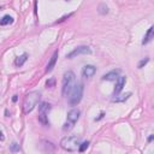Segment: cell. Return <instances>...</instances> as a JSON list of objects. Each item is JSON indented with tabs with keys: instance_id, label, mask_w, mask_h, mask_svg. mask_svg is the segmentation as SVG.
Wrapping results in <instances>:
<instances>
[{
	"instance_id": "6da1fadb",
	"label": "cell",
	"mask_w": 154,
	"mask_h": 154,
	"mask_svg": "<svg viewBox=\"0 0 154 154\" xmlns=\"http://www.w3.org/2000/svg\"><path fill=\"white\" fill-rule=\"evenodd\" d=\"M40 99H41V93H40V91L32 90V91L28 93V94L25 95V97H24V101H23V106H22L23 112H24L25 114L30 113V112L37 106Z\"/></svg>"
},
{
	"instance_id": "7a4b0ae2",
	"label": "cell",
	"mask_w": 154,
	"mask_h": 154,
	"mask_svg": "<svg viewBox=\"0 0 154 154\" xmlns=\"http://www.w3.org/2000/svg\"><path fill=\"white\" fill-rule=\"evenodd\" d=\"M75 81H76V76H75L73 71L69 70V71H66L64 73V76H63V85H61L63 96H67L70 94V91L75 87Z\"/></svg>"
},
{
	"instance_id": "3957f363",
	"label": "cell",
	"mask_w": 154,
	"mask_h": 154,
	"mask_svg": "<svg viewBox=\"0 0 154 154\" xmlns=\"http://www.w3.org/2000/svg\"><path fill=\"white\" fill-rule=\"evenodd\" d=\"M81 144V138L77 136H66L60 141V147L67 152H75Z\"/></svg>"
},
{
	"instance_id": "277c9868",
	"label": "cell",
	"mask_w": 154,
	"mask_h": 154,
	"mask_svg": "<svg viewBox=\"0 0 154 154\" xmlns=\"http://www.w3.org/2000/svg\"><path fill=\"white\" fill-rule=\"evenodd\" d=\"M83 91H84V85L83 83H78L75 84V87L72 88V90L70 91V96H69V103L71 106H77L83 96Z\"/></svg>"
},
{
	"instance_id": "5b68a950",
	"label": "cell",
	"mask_w": 154,
	"mask_h": 154,
	"mask_svg": "<svg viewBox=\"0 0 154 154\" xmlns=\"http://www.w3.org/2000/svg\"><path fill=\"white\" fill-rule=\"evenodd\" d=\"M91 53V49L88 47V46H78L77 48H75L72 52H70L66 58L69 59H72V58H76L77 55H81V54H90Z\"/></svg>"
},
{
	"instance_id": "8992f818",
	"label": "cell",
	"mask_w": 154,
	"mask_h": 154,
	"mask_svg": "<svg viewBox=\"0 0 154 154\" xmlns=\"http://www.w3.org/2000/svg\"><path fill=\"white\" fill-rule=\"evenodd\" d=\"M95 73H96V67H95L94 65H85V66L82 69V75H83V77H85V78H90V77H93Z\"/></svg>"
},
{
	"instance_id": "52a82bcc",
	"label": "cell",
	"mask_w": 154,
	"mask_h": 154,
	"mask_svg": "<svg viewBox=\"0 0 154 154\" xmlns=\"http://www.w3.org/2000/svg\"><path fill=\"white\" fill-rule=\"evenodd\" d=\"M125 82H126V77L124 76H118V78L116 79V87H114V94H119L122 91V89L124 88L125 85Z\"/></svg>"
},
{
	"instance_id": "ba28073f",
	"label": "cell",
	"mask_w": 154,
	"mask_h": 154,
	"mask_svg": "<svg viewBox=\"0 0 154 154\" xmlns=\"http://www.w3.org/2000/svg\"><path fill=\"white\" fill-rule=\"evenodd\" d=\"M79 114H81V111H79L78 108H73V109L69 111V113H67V120L71 122L72 124H75V123L78 120Z\"/></svg>"
},
{
	"instance_id": "9c48e42d",
	"label": "cell",
	"mask_w": 154,
	"mask_h": 154,
	"mask_svg": "<svg viewBox=\"0 0 154 154\" xmlns=\"http://www.w3.org/2000/svg\"><path fill=\"white\" fill-rule=\"evenodd\" d=\"M119 73H120V70H112V71L105 73V75L102 76V79H103V81H116V79L118 78Z\"/></svg>"
},
{
	"instance_id": "30bf717a",
	"label": "cell",
	"mask_w": 154,
	"mask_h": 154,
	"mask_svg": "<svg viewBox=\"0 0 154 154\" xmlns=\"http://www.w3.org/2000/svg\"><path fill=\"white\" fill-rule=\"evenodd\" d=\"M57 59H58V51H55L51 58V60L48 61L47 66H46V72H51L53 70V67L55 66V63H57Z\"/></svg>"
},
{
	"instance_id": "8fae6325",
	"label": "cell",
	"mask_w": 154,
	"mask_h": 154,
	"mask_svg": "<svg viewBox=\"0 0 154 154\" xmlns=\"http://www.w3.org/2000/svg\"><path fill=\"white\" fill-rule=\"evenodd\" d=\"M153 36H154V28L153 26H149V29L144 34V37L142 40V45H147L148 42H150L152 38H153Z\"/></svg>"
},
{
	"instance_id": "7c38bea8",
	"label": "cell",
	"mask_w": 154,
	"mask_h": 154,
	"mask_svg": "<svg viewBox=\"0 0 154 154\" xmlns=\"http://www.w3.org/2000/svg\"><path fill=\"white\" fill-rule=\"evenodd\" d=\"M52 106L48 102H41L38 106V114H48V112L51 111Z\"/></svg>"
},
{
	"instance_id": "4fadbf2b",
	"label": "cell",
	"mask_w": 154,
	"mask_h": 154,
	"mask_svg": "<svg viewBox=\"0 0 154 154\" xmlns=\"http://www.w3.org/2000/svg\"><path fill=\"white\" fill-rule=\"evenodd\" d=\"M28 60V54L26 53H23L22 55H19V57H17L16 58V60H14V65L16 66H23L24 65V63Z\"/></svg>"
},
{
	"instance_id": "5bb4252c",
	"label": "cell",
	"mask_w": 154,
	"mask_h": 154,
	"mask_svg": "<svg viewBox=\"0 0 154 154\" xmlns=\"http://www.w3.org/2000/svg\"><path fill=\"white\" fill-rule=\"evenodd\" d=\"M13 22V18L10 16V14H5L1 19H0V25H7V24H11Z\"/></svg>"
},
{
	"instance_id": "9a60e30c",
	"label": "cell",
	"mask_w": 154,
	"mask_h": 154,
	"mask_svg": "<svg viewBox=\"0 0 154 154\" xmlns=\"http://www.w3.org/2000/svg\"><path fill=\"white\" fill-rule=\"evenodd\" d=\"M131 95V93H126L125 95H120V96H116V97H113V102H124L125 100H128L129 99V96Z\"/></svg>"
},
{
	"instance_id": "2e32d148",
	"label": "cell",
	"mask_w": 154,
	"mask_h": 154,
	"mask_svg": "<svg viewBox=\"0 0 154 154\" xmlns=\"http://www.w3.org/2000/svg\"><path fill=\"white\" fill-rule=\"evenodd\" d=\"M47 116H48V114H38V120H40L41 124H43V125H48V124H49Z\"/></svg>"
},
{
	"instance_id": "e0dca14e",
	"label": "cell",
	"mask_w": 154,
	"mask_h": 154,
	"mask_svg": "<svg viewBox=\"0 0 154 154\" xmlns=\"http://www.w3.org/2000/svg\"><path fill=\"white\" fill-rule=\"evenodd\" d=\"M88 147H89V142H88V141H85V142H83V143H81V144H79V147H78V152H84Z\"/></svg>"
},
{
	"instance_id": "ac0fdd59",
	"label": "cell",
	"mask_w": 154,
	"mask_h": 154,
	"mask_svg": "<svg viewBox=\"0 0 154 154\" xmlns=\"http://www.w3.org/2000/svg\"><path fill=\"white\" fill-rule=\"evenodd\" d=\"M54 84H55V79H54V78H49V79H47V82H46L47 88H52V87H54Z\"/></svg>"
},
{
	"instance_id": "d6986e66",
	"label": "cell",
	"mask_w": 154,
	"mask_h": 154,
	"mask_svg": "<svg viewBox=\"0 0 154 154\" xmlns=\"http://www.w3.org/2000/svg\"><path fill=\"white\" fill-rule=\"evenodd\" d=\"M72 128H73V124H72L71 122H69V120H67V122L64 124V126H63V129H64L65 131H66V130H70V129H72Z\"/></svg>"
},
{
	"instance_id": "ffe728a7",
	"label": "cell",
	"mask_w": 154,
	"mask_h": 154,
	"mask_svg": "<svg viewBox=\"0 0 154 154\" xmlns=\"http://www.w3.org/2000/svg\"><path fill=\"white\" fill-rule=\"evenodd\" d=\"M99 12H100V13H102V14H103V13H107V12H108V7H107V6H105V5H101V6H100V11H99Z\"/></svg>"
},
{
	"instance_id": "44dd1931",
	"label": "cell",
	"mask_w": 154,
	"mask_h": 154,
	"mask_svg": "<svg viewBox=\"0 0 154 154\" xmlns=\"http://www.w3.org/2000/svg\"><path fill=\"white\" fill-rule=\"evenodd\" d=\"M148 61H149V58H146V59L141 60V61H140V64H138V69H141V67H142L143 65H146V64H147Z\"/></svg>"
},
{
	"instance_id": "7402d4cb",
	"label": "cell",
	"mask_w": 154,
	"mask_h": 154,
	"mask_svg": "<svg viewBox=\"0 0 154 154\" xmlns=\"http://www.w3.org/2000/svg\"><path fill=\"white\" fill-rule=\"evenodd\" d=\"M20 148H19V144L18 143H13L12 144V147H11V150L12 152H17V150H19Z\"/></svg>"
},
{
	"instance_id": "603a6c76",
	"label": "cell",
	"mask_w": 154,
	"mask_h": 154,
	"mask_svg": "<svg viewBox=\"0 0 154 154\" xmlns=\"http://www.w3.org/2000/svg\"><path fill=\"white\" fill-rule=\"evenodd\" d=\"M4 140H5V136H4L2 131H0V141H4Z\"/></svg>"
},
{
	"instance_id": "cb8c5ba5",
	"label": "cell",
	"mask_w": 154,
	"mask_h": 154,
	"mask_svg": "<svg viewBox=\"0 0 154 154\" xmlns=\"http://www.w3.org/2000/svg\"><path fill=\"white\" fill-rule=\"evenodd\" d=\"M17 99H18V97H17V95H13V97H12V101H13V102H16V101H17Z\"/></svg>"
},
{
	"instance_id": "d4e9b609",
	"label": "cell",
	"mask_w": 154,
	"mask_h": 154,
	"mask_svg": "<svg viewBox=\"0 0 154 154\" xmlns=\"http://www.w3.org/2000/svg\"><path fill=\"white\" fill-rule=\"evenodd\" d=\"M153 137H154V136H153V135H150V136L148 137V141H149V142H150V141H153Z\"/></svg>"
},
{
	"instance_id": "484cf974",
	"label": "cell",
	"mask_w": 154,
	"mask_h": 154,
	"mask_svg": "<svg viewBox=\"0 0 154 154\" xmlns=\"http://www.w3.org/2000/svg\"><path fill=\"white\" fill-rule=\"evenodd\" d=\"M0 10H1V8H0Z\"/></svg>"
},
{
	"instance_id": "4316f807",
	"label": "cell",
	"mask_w": 154,
	"mask_h": 154,
	"mask_svg": "<svg viewBox=\"0 0 154 154\" xmlns=\"http://www.w3.org/2000/svg\"><path fill=\"white\" fill-rule=\"evenodd\" d=\"M66 1H67V0H66Z\"/></svg>"
}]
</instances>
